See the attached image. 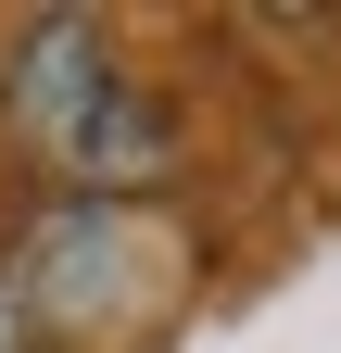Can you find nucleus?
<instances>
[{"label": "nucleus", "instance_id": "obj_1", "mask_svg": "<svg viewBox=\"0 0 341 353\" xmlns=\"http://www.w3.org/2000/svg\"><path fill=\"white\" fill-rule=\"evenodd\" d=\"M0 101H13L26 164H38V176H64L76 202H126V190H152V176L177 164L164 101L114 63V38H101L89 13H38V26L13 38Z\"/></svg>", "mask_w": 341, "mask_h": 353}]
</instances>
